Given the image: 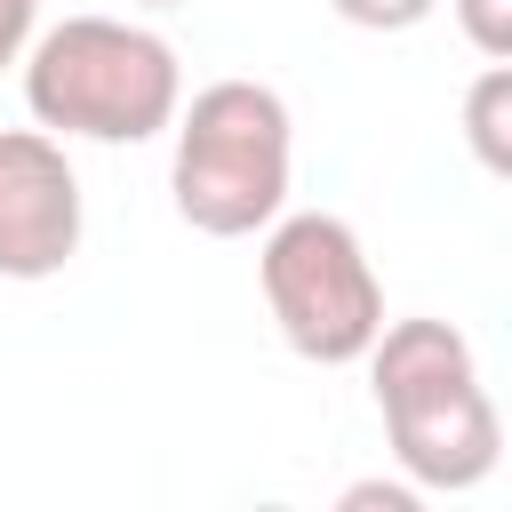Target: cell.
Instances as JSON below:
<instances>
[{"label": "cell", "mask_w": 512, "mask_h": 512, "mask_svg": "<svg viewBox=\"0 0 512 512\" xmlns=\"http://www.w3.org/2000/svg\"><path fill=\"white\" fill-rule=\"evenodd\" d=\"M368 384H376V416L392 440V464L416 488L464 496L496 472L504 456V416L480 384V360L464 344V328L448 320H384L376 344L360 352Z\"/></svg>", "instance_id": "6da1fadb"}, {"label": "cell", "mask_w": 512, "mask_h": 512, "mask_svg": "<svg viewBox=\"0 0 512 512\" xmlns=\"http://www.w3.org/2000/svg\"><path fill=\"white\" fill-rule=\"evenodd\" d=\"M24 104L48 136L80 144H144L184 104V64L152 24L128 16H64L24 48Z\"/></svg>", "instance_id": "7a4b0ae2"}, {"label": "cell", "mask_w": 512, "mask_h": 512, "mask_svg": "<svg viewBox=\"0 0 512 512\" xmlns=\"http://www.w3.org/2000/svg\"><path fill=\"white\" fill-rule=\"evenodd\" d=\"M176 160L168 192L176 216L208 240H248L288 208V168H296V120L280 88L264 80H208L192 104H176Z\"/></svg>", "instance_id": "3957f363"}, {"label": "cell", "mask_w": 512, "mask_h": 512, "mask_svg": "<svg viewBox=\"0 0 512 512\" xmlns=\"http://www.w3.org/2000/svg\"><path fill=\"white\" fill-rule=\"evenodd\" d=\"M256 288H264V312H272L280 344L312 368H352L384 328V280H376L360 232L328 208L264 224Z\"/></svg>", "instance_id": "277c9868"}, {"label": "cell", "mask_w": 512, "mask_h": 512, "mask_svg": "<svg viewBox=\"0 0 512 512\" xmlns=\"http://www.w3.org/2000/svg\"><path fill=\"white\" fill-rule=\"evenodd\" d=\"M80 256V176L64 136L0 128V280H56Z\"/></svg>", "instance_id": "5b68a950"}, {"label": "cell", "mask_w": 512, "mask_h": 512, "mask_svg": "<svg viewBox=\"0 0 512 512\" xmlns=\"http://www.w3.org/2000/svg\"><path fill=\"white\" fill-rule=\"evenodd\" d=\"M464 136L488 176H512V64H488L464 96Z\"/></svg>", "instance_id": "8992f818"}, {"label": "cell", "mask_w": 512, "mask_h": 512, "mask_svg": "<svg viewBox=\"0 0 512 512\" xmlns=\"http://www.w3.org/2000/svg\"><path fill=\"white\" fill-rule=\"evenodd\" d=\"M456 24H464V40H472L488 64L512 56V0H456Z\"/></svg>", "instance_id": "52a82bcc"}, {"label": "cell", "mask_w": 512, "mask_h": 512, "mask_svg": "<svg viewBox=\"0 0 512 512\" xmlns=\"http://www.w3.org/2000/svg\"><path fill=\"white\" fill-rule=\"evenodd\" d=\"M344 24H360V32H416L440 0H328Z\"/></svg>", "instance_id": "ba28073f"}, {"label": "cell", "mask_w": 512, "mask_h": 512, "mask_svg": "<svg viewBox=\"0 0 512 512\" xmlns=\"http://www.w3.org/2000/svg\"><path fill=\"white\" fill-rule=\"evenodd\" d=\"M336 504H344V512H416L424 488H416V480H352Z\"/></svg>", "instance_id": "9c48e42d"}, {"label": "cell", "mask_w": 512, "mask_h": 512, "mask_svg": "<svg viewBox=\"0 0 512 512\" xmlns=\"http://www.w3.org/2000/svg\"><path fill=\"white\" fill-rule=\"evenodd\" d=\"M32 32H40V0H0V72H8V64H24Z\"/></svg>", "instance_id": "30bf717a"}, {"label": "cell", "mask_w": 512, "mask_h": 512, "mask_svg": "<svg viewBox=\"0 0 512 512\" xmlns=\"http://www.w3.org/2000/svg\"><path fill=\"white\" fill-rule=\"evenodd\" d=\"M136 8H184V0H136Z\"/></svg>", "instance_id": "8fae6325"}]
</instances>
